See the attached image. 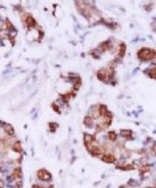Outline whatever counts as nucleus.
Returning a JSON list of instances; mask_svg holds the SVG:
<instances>
[{"label": "nucleus", "mask_w": 156, "mask_h": 188, "mask_svg": "<svg viewBox=\"0 0 156 188\" xmlns=\"http://www.w3.org/2000/svg\"><path fill=\"white\" fill-rule=\"evenodd\" d=\"M101 159L103 162H106V163H114L116 161V158L112 154H103L101 155Z\"/></svg>", "instance_id": "obj_5"}, {"label": "nucleus", "mask_w": 156, "mask_h": 188, "mask_svg": "<svg viewBox=\"0 0 156 188\" xmlns=\"http://www.w3.org/2000/svg\"><path fill=\"white\" fill-rule=\"evenodd\" d=\"M83 124H84V126H87V127H92V126H93V118L86 116V118L83 119Z\"/></svg>", "instance_id": "obj_10"}, {"label": "nucleus", "mask_w": 156, "mask_h": 188, "mask_svg": "<svg viewBox=\"0 0 156 188\" xmlns=\"http://www.w3.org/2000/svg\"><path fill=\"white\" fill-rule=\"evenodd\" d=\"M149 188H155V187H149Z\"/></svg>", "instance_id": "obj_16"}, {"label": "nucleus", "mask_w": 156, "mask_h": 188, "mask_svg": "<svg viewBox=\"0 0 156 188\" xmlns=\"http://www.w3.org/2000/svg\"><path fill=\"white\" fill-rule=\"evenodd\" d=\"M12 176H13V179H15V180H19V179L21 178V168H15Z\"/></svg>", "instance_id": "obj_9"}, {"label": "nucleus", "mask_w": 156, "mask_h": 188, "mask_svg": "<svg viewBox=\"0 0 156 188\" xmlns=\"http://www.w3.org/2000/svg\"><path fill=\"white\" fill-rule=\"evenodd\" d=\"M24 21H25L27 27H34V26H35V20H34V18H33V16H31V15H28L26 19H24Z\"/></svg>", "instance_id": "obj_7"}, {"label": "nucleus", "mask_w": 156, "mask_h": 188, "mask_svg": "<svg viewBox=\"0 0 156 188\" xmlns=\"http://www.w3.org/2000/svg\"><path fill=\"white\" fill-rule=\"evenodd\" d=\"M12 148H13L14 152H18V153H21V152H22V147H21V142H20V141H15V142L13 144Z\"/></svg>", "instance_id": "obj_8"}, {"label": "nucleus", "mask_w": 156, "mask_h": 188, "mask_svg": "<svg viewBox=\"0 0 156 188\" xmlns=\"http://www.w3.org/2000/svg\"><path fill=\"white\" fill-rule=\"evenodd\" d=\"M32 188H45V187H42V186H39V185H34Z\"/></svg>", "instance_id": "obj_14"}, {"label": "nucleus", "mask_w": 156, "mask_h": 188, "mask_svg": "<svg viewBox=\"0 0 156 188\" xmlns=\"http://www.w3.org/2000/svg\"><path fill=\"white\" fill-rule=\"evenodd\" d=\"M137 55L142 61H149L155 58V51L151 48H141L137 52Z\"/></svg>", "instance_id": "obj_1"}, {"label": "nucleus", "mask_w": 156, "mask_h": 188, "mask_svg": "<svg viewBox=\"0 0 156 188\" xmlns=\"http://www.w3.org/2000/svg\"><path fill=\"white\" fill-rule=\"evenodd\" d=\"M48 188H54V187H53V186H49V187H48Z\"/></svg>", "instance_id": "obj_15"}, {"label": "nucleus", "mask_w": 156, "mask_h": 188, "mask_svg": "<svg viewBox=\"0 0 156 188\" xmlns=\"http://www.w3.org/2000/svg\"><path fill=\"white\" fill-rule=\"evenodd\" d=\"M125 52H126V45H125V44H121V45H120V51L117 52L119 57L122 58V57L125 55Z\"/></svg>", "instance_id": "obj_11"}, {"label": "nucleus", "mask_w": 156, "mask_h": 188, "mask_svg": "<svg viewBox=\"0 0 156 188\" xmlns=\"http://www.w3.org/2000/svg\"><path fill=\"white\" fill-rule=\"evenodd\" d=\"M108 138H109L110 141H115L116 138H117V134L114 131H110V132H108Z\"/></svg>", "instance_id": "obj_12"}, {"label": "nucleus", "mask_w": 156, "mask_h": 188, "mask_svg": "<svg viewBox=\"0 0 156 188\" xmlns=\"http://www.w3.org/2000/svg\"><path fill=\"white\" fill-rule=\"evenodd\" d=\"M4 131H5V133L8 135V136H13L14 135V128H13V126L11 125V124H4Z\"/></svg>", "instance_id": "obj_6"}, {"label": "nucleus", "mask_w": 156, "mask_h": 188, "mask_svg": "<svg viewBox=\"0 0 156 188\" xmlns=\"http://www.w3.org/2000/svg\"><path fill=\"white\" fill-rule=\"evenodd\" d=\"M109 75H112V72L108 70V68H102L97 72V79L101 81H107Z\"/></svg>", "instance_id": "obj_2"}, {"label": "nucleus", "mask_w": 156, "mask_h": 188, "mask_svg": "<svg viewBox=\"0 0 156 188\" xmlns=\"http://www.w3.org/2000/svg\"><path fill=\"white\" fill-rule=\"evenodd\" d=\"M38 178L40 179V180H44V181H49L50 179H52V175H50V173L48 172V170H46V169H44V168H41V169H39L38 170Z\"/></svg>", "instance_id": "obj_3"}, {"label": "nucleus", "mask_w": 156, "mask_h": 188, "mask_svg": "<svg viewBox=\"0 0 156 188\" xmlns=\"http://www.w3.org/2000/svg\"><path fill=\"white\" fill-rule=\"evenodd\" d=\"M95 141H96L95 140V136H93L91 134H84V145H86V147H87V148L89 146H92Z\"/></svg>", "instance_id": "obj_4"}, {"label": "nucleus", "mask_w": 156, "mask_h": 188, "mask_svg": "<svg viewBox=\"0 0 156 188\" xmlns=\"http://www.w3.org/2000/svg\"><path fill=\"white\" fill-rule=\"evenodd\" d=\"M121 134H122L123 136H126V138H130V135H131V131L123 129V131H121Z\"/></svg>", "instance_id": "obj_13"}]
</instances>
